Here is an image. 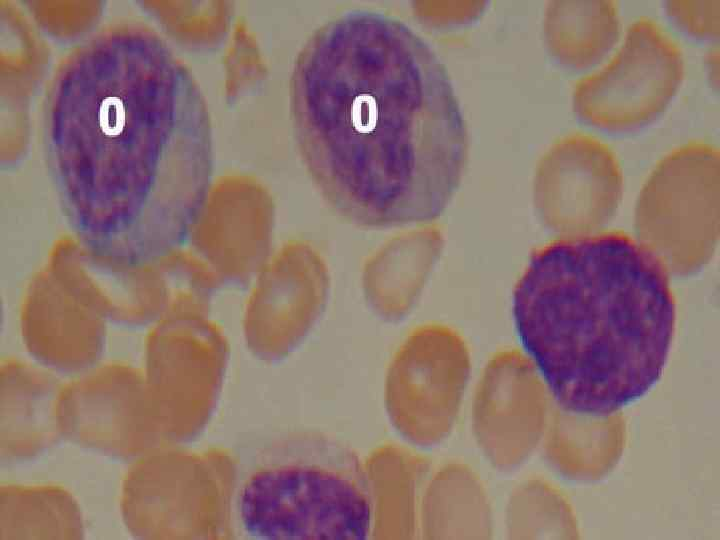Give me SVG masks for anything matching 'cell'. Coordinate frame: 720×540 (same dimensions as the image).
<instances>
[{"label":"cell","mask_w":720,"mask_h":540,"mask_svg":"<svg viewBox=\"0 0 720 540\" xmlns=\"http://www.w3.org/2000/svg\"><path fill=\"white\" fill-rule=\"evenodd\" d=\"M42 141L64 218L97 257L155 261L200 218L213 172L209 109L190 69L149 26L107 27L60 62Z\"/></svg>","instance_id":"obj_1"},{"label":"cell","mask_w":720,"mask_h":540,"mask_svg":"<svg viewBox=\"0 0 720 540\" xmlns=\"http://www.w3.org/2000/svg\"><path fill=\"white\" fill-rule=\"evenodd\" d=\"M289 105L306 169L348 221L426 225L454 197L464 115L437 53L399 19L357 9L321 25L297 55Z\"/></svg>","instance_id":"obj_2"},{"label":"cell","mask_w":720,"mask_h":540,"mask_svg":"<svg viewBox=\"0 0 720 540\" xmlns=\"http://www.w3.org/2000/svg\"><path fill=\"white\" fill-rule=\"evenodd\" d=\"M512 304L524 350L568 412L611 415L662 376L675 300L660 259L623 232L538 248Z\"/></svg>","instance_id":"obj_3"},{"label":"cell","mask_w":720,"mask_h":540,"mask_svg":"<svg viewBox=\"0 0 720 540\" xmlns=\"http://www.w3.org/2000/svg\"><path fill=\"white\" fill-rule=\"evenodd\" d=\"M246 534L256 539H366L367 482L354 454L320 436L283 439L260 452L237 493Z\"/></svg>","instance_id":"obj_4"},{"label":"cell","mask_w":720,"mask_h":540,"mask_svg":"<svg viewBox=\"0 0 720 540\" xmlns=\"http://www.w3.org/2000/svg\"><path fill=\"white\" fill-rule=\"evenodd\" d=\"M684 77L678 44L652 19L641 17L600 71L580 79L572 103L585 122L611 131L645 125L668 106Z\"/></svg>","instance_id":"obj_5"},{"label":"cell","mask_w":720,"mask_h":540,"mask_svg":"<svg viewBox=\"0 0 720 540\" xmlns=\"http://www.w3.org/2000/svg\"><path fill=\"white\" fill-rule=\"evenodd\" d=\"M213 465L153 450L135 461L121 489V515L140 539L206 534L219 508Z\"/></svg>","instance_id":"obj_6"},{"label":"cell","mask_w":720,"mask_h":540,"mask_svg":"<svg viewBox=\"0 0 720 540\" xmlns=\"http://www.w3.org/2000/svg\"><path fill=\"white\" fill-rule=\"evenodd\" d=\"M58 420L63 438L118 458L143 456L163 439L146 386L127 374L87 379L61 389Z\"/></svg>","instance_id":"obj_7"},{"label":"cell","mask_w":720,"mask_h":540,"mask_svg":"<svg viewBox=\"0 0 720 540\" xmlns=\"http://www.w3.org/2000/svg\"><path fill=\"white\" fill-rule=\"evenodd\" d=\"M621 188V172L612 150L593 136L573 133L559 139L542 159L535 199L552 228L588 230L610 218Z\"/></svg>","instance_id":"obj_8"},{"label":"cell","mask_w":720,"mask_h":540,"mask_svg":"<svg viewBox=\"0 0 720 540\" xmlns=\"http://www.w3.org/2000/svg\"><path fill=\"white\" fill-rule=\"evenodd\" d=\"M718 207V149L691 141L657 165L640 195L636 220L651 238L699 239L716 231Z\"/></svg>","instance_id":"obj_9"},{"label":"cell","mask_w":720,"mask_h":540,"mask_svg":"<svg viewBox=\"0 0 720 540\" xmlns=\"http://www.w3.org/2000/svg\"><path fill=\"white\" fill-rule=\"evenodd\" d=\"M443 248L442 234L431 226L389 241L365 267L363 287L368 300L388 317L404 316L422 294Z\"/></svg>","instance_id":"obj_10"},{"label":"cell","mask_w":720,"mask_h":540,"mask_svg":"<svg viewBox=\"0 0 720 540\" xmlns=\"http://www.w3.org/2000/svg\"><path fill=\"white\" fill-rule=\"evenodd\" d=\"M61 389L49 379L30 375L3 377L0 396L2 460L31 459L61 435L58 401Z\"/></svg>","instance_id":"obj_11"},{"label":"cell","mask_w":720,"mask_h":540,"mask_svg":"<svg viewBox=\"0 0 720 540\" xmlns=\"http://www.w3.org/2000/svg\"><path fill=\"white\" fill-rule=\"evenodd\" d=\"M84 537L80 506L56 485L2 484L0 539H67Z\"/></svg>","instance_id":"obj_12"},{"label":"cell","mask_w":720,"mask_h":540,"mask_svg":"<svg viewBox=\"0 0 720 540\" xmlns=\"http://www.w3.org/2000/svg\"><path fill=\"white\" fill-rule=\"evenodd\" d=\"M620 33L615 1H556L546 15V36L553 55L568 67L598 62Z\"/></svg>","instance_id":"obj_13"},{"label":"cell","mask_w":720,"mask_h":540,"mask_svg":"<svg viewBox=\"0 0 720 540\" xmlns=\"http://www.w3.org/2000/svg\"><path fill=\"white\" fill-rule=\"evenodd\" d=\"M668 14L687 32L699 37H718L719 1H670Z\"/></svg>","instance_id":"obj_14"}]
</instances>
